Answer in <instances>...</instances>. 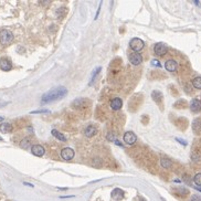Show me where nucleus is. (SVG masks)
I'll list each match as a JSON object with an SVG mask.
<instances>
[{
    "mask_svg": "<svg viewBox=\"0 0 201 201\" xmlns=\"http://www.w3.org/2000/svg\"><path fill=\"white\" fill-rule=\"evenodd\" d=\"M136 141H137V136L133 132H126L124 134V141L127 145H133L135 144Z\"/></svg>",
    "mask_w": 201,
    "mask_h": 201,
    "instance_id": "nucleus-6",
    "label": "nucleus"
},
{
    "mask_svg": "<svg viewBox=\"0 0 201 201\" xmlns=\"http://www.w3.org/2000/svg\"><path fill=\"white\" fill-rule=\"evenodd\" d=\"M129 47H130V49L134 51V52L138 53V52H141V50L144 49L145 44H144V41L141 40V39L133 38L132 40H130V42H129Z\"/></svg>",
    "mask_w": 201,
    "mask_h": 201,
    "instance_id": "nucleus-2",
    "label": "nucleus"
},
{
    "mask_svg": "<svg viewBox=\"0 0 201 201\" xmlns=\"http://www.w3.org/2000/svg\"><path fill=\"white\" fill-rule=\"evenodd\" d=\"M160 164H161V166H163L164 168H170L171 167V160L168 159V158L163 157L160 159Z\"/></svg>",
    "mask_w": 201,
    "mask_h": 201,
    "instance_id": "nucleus-18",
    "label": "nucleus"
},
{
    "mask_svg": "<svg viewBox=\"0 0 201 201\" xmlns=\"http://www.w3.org/2000/svg\"><path fill=\"white\" fill-rule=\"evenodd\" d=\"M192 85L197 90H201V76L195 77L192 80Z\"/></svg>",
    "mask_w": 201,
    "mask_h": 201,
    "instance_id": "nucleus-19",
    "label": "nucleus"
},
{
    "mask_svg": "<svg viewBox=\"0 0 201 201\" xmlns=\"http://www.w3.org/2000/svg\"><path fill=\"white\" fill-rule=\"evenodd\" d=\"M0 141H2V138H0Z\"/></svg>",
    "mask_w": 201,
    "mask_h": 201,
    "instance_id": "nucleus-30",
    "label": "nucleus"
},
{
    "mask_svg": "<svg viewBox=\"0 0 201 201\" xmlns=\"http://www.w3.org/2000/svg\"><path fill=\"white\" fill-rule=\"evenodd\" d=\"M190 110L195 113L200 112L201 110V102L199 99H192L190 103Z\"/></svg>",
    "mask_w": 201,
    "mask_h": 201,
    "instance_id": "nucleus-13",
    "label": "nucleus"
},
{
    "mask_svg": "<svg viewBox=\"0 0 201 201\" xmlns=\"http://www.w3.org/2000/svg\"><path fill=\"white\" fill-rule=\"evenodd\" d=\"M2 119H3V118H2V117H1V116H0V122L2 121Z\"/></svg>",
    "mask_w": 201,
    "mask_h": 201,
    "instance_id": "nucleus-29",
    "label": "nucleus"
},
{
    "mask_svg": "<svg viewBox=\"0 0 201 201\" xmlns=\"http://www.w3.org/2000/svg\"><path fill=\"white\" fill-rule=\"evenodd\" d=\"M154 52L158 56H164L166 53L168 52V48L166 47L164 43H156L154 47Z\"/></svg>",
    "mask_w": 201,
    "mask_h": 201,
    "instance_id": "nucleus-4",
    "label": "nucleus"
},
{
    "mask_svg": "<svg viewBox=\"0 0 201 201\" xmlns=\"http://www.w3.org/2000/svg\"><path fill=\"white\" fill-rule=\"evenodd\" d=\"M32 114H37V113H49V110H33V112H31Z\"/></svg>",
    "mask_w": 201,
    "mask_h": 201,
    "instance_id": "nucleus-26",
    "label": "nucleus"
},
{
    "mask_svg": "<svg viewBox=\"0 0 201 201\" xmlns=\"http://www.w3.org/2000/svg\"><path fill=\"white\" fill-rule=\"evenodd\" d=\"M96 128L94 126H88L85 129V136L86 137H93L95 134H96Z\"/></svg>",
    "mask_w": 201,
    "mask_h": 201,
    "instance_id": "nucleus-15",
    "label": "nucleus"
},
{
    "mask_svg": "<svg viewBox=\"0 0 201 201\" xmlns=\"http://www.w3.org/2000/svg\"><path fill=\"white\" fill-rule=\"evenodd\" d=\"M193 181H195L196 185L201 186V174H197L195 176V178H193Z\"/></svg>",
    "mask_w": 201,
    "mask_h": 201,
    "instance_id": "nucleus-22",
    "label": "nucleus"
},
{
    "mask_svg": "<svg viewBox=\"0 0 201 201\" xmlns=\"http://www.w3.org/2000/svg\"><path fill=\"white\" fill-rule=\"evenodd\" d=\"M0 130L2 133H10L12 130V126L9 123H2L0 125Z\"/></svg>",
    "mask_w": 201,
    "mask_h": 201,
    "instance_id": "nucleus-16",
    "label": "nucleus"
},
{
    "mask_svg": "<svg viewBox=\"0 0 201 201\" xmlns=\"http://www.w3.org/2000/svg\"><path fill=\"white\" fill-rule=\"evenodd\" d=\"M66 93H68V90L64 86L54 87L51 91L48 92V93L43 94V96L41 99V103L42 104H45V103H50V102H53V101H58V99H63L66 95Z\"/></svg>",
    "mask_w": 201,
    "mask_h": 201,
    "instance_id": "nucleus-1",
    "label": "nucleus"
},
{
    "mask_svg": "<svg viewBox=\"0 0 201 201\" xmlns=\"http://www.w3.org/2000/svg\"><path fill=\"white\" fill-rule=\"evenodd\" d=\"M122 106H123V101H122L121 99H118V97L113 99L112 101H110V107L113 108V110H118L122 108Z\"/></svg>",
    "mask_w": 201,
    "mask_h": 201,
    "instance_id": "nucleus-12",
    "label": "nucleus"
},
{
    "mask_svg": "<svg viewBox=\"0 0 201 201\" xmlns=\"http://www.w3.org/2000/svg\"><path fill=\"white\" fill-rule=\"evenodd\" d=\"M129 61L133 65H139L143 62V56L139 53H132L129 54Z\"/></svg>",
    "mask_w": 201,
    "mask_h": 201,
    "instance_id": "nucleus-7",
    "label": "nucleus"
},
{
    "mask_svg": "<svg viewBox=\"0 0 201 201\" xmlns=\"http://www.w3.org/2000/svg\"><path fill=\"white\" fill-rule=\"evenodd\" d=\"M165 68H166V70H167V71L175 72L177 69H178V63H177L175 60H168V61H166Z\"/></svg>",
    "mask_w": 201,
    "mask_h": 201,
    "instance_id": "nucleus-10",
    "label": "nucleus"
},
{
    "mask_svg": "<svg viewBox=\"0 0 201 201\" xmlns=\"http://www.w3.org/2000/svg\"><path fill=\"white\" fill-rule=\"evenodd\" d=\"M74 155H75L74 150L72 148H69V147L61 150V157L63 158L64 160H71L72 158L74 157Z\"/></svg>",
    "mask_w": 201,
    "mask_h": 201,
    "instance_id": "nucleus-5",
    "label": "nucleus"
},
{
    "mask_svg": "<svg viewBox=\"0 0 201 201\" xmlns=\"http://www.w3.org/2000/svg\"><path fill=\"white\" fill-rule=\"evenodd\" d=\"M107 139H108V141H116L115 135H114L113 133H108V134H107Z\"/></svg>",
    "mask_w": 201,
    "mask_h": 201,
    "instance_id": "nucleus-24",
    "label": "nucleus"
},
{
    "mask_svg": "<svg viewBox=\"0 0 201 201\" xmlns=\"http://www.w3.org/2000/svg\"><path fill=\"white\" fill-rule=\"evenodd\" d=\"M51 134H52L54 137H56L59 139V141H66V138H65V136L63 135V134H61L60 132H58V130H55V129H52V132H51Z\"/></svg>",
    "mask_w": 201,
    "mask_h": 201,
    "instance_id": "nucleus-17",
    "label": "nucleus"
},
{
    "mask_svg": "<svg viewBox=\"0 0 201 201\" xmlns=\"http://www.w3.org/2000/svg\"><path fill=\"white\" fill-rule=\"evenodd\" d=\"M12 68V64L8 59H1L0 60V69L2 71H10Z\"/></svg>",
    "mask_w": 201,
    "mask_h": 201,
    "instance_id": "nucleus-11",
    "label": "nucleus"
},
{
    "mask_svg": "<svg viewBox=\"0 0 201 201\" xmlns=\"http://www.w3.org/2000/svg\"><path fill=\"white\" fill-rule=\"evenodd\" d=\"M14 40V34L9 30H2L0 32V42L3 45H9Z\"/></svg>",
    "mask_w": 201,
    "mask_h": 201,
    "instance_id": "nucleus-3",
    "label": "nucleus"
},
{
    "mask_svg": "<svg viewBox=\"0 0 201 201\" xmlns=\"http://www.w3.org/2000/svg\"><path fill=\"white\" fill-rule=\"evenodd\" d=\"M8 103H0V107H2V106H5V105H7Z\"/></svg>",
    "mask_w": 201,
    "mask_h": 201,
    "instance_id": "nucleus-28",
    "label": "nucleus"
},
{
    "mask_svg": "<svg viewBox=\"0 0 201 201\" xmlns=\"http://www.w3.org/2000/svg\"><path fill=\"white\" fill-rule=\"evenodd\" d=\"M152 97H153V99H154L155 102L157 103V104H159V103L163 101V94H161V92H159V91H154V92H153Z\"/></svg>",
    "mask_w": 201,
    "mask_h": 201,
    "instance_id": "nucleus-14",
    "label": "nucleus"
},
{
    "mask_svg": "<svg viewBox=\"0 0 201 201\" xmlns=\"http://www.w3.org/2000/svg\"><path fill=\"white\" fill-rule=\"evenodd\" d=\"M176 141H179L180 144H182L184 146H186V145H187V141H182V139H180V138H176Z\"/></svg>",
    "mask_w": 201,
    "mask_h": 201,
    "instance_id": "nucleus-27",
    "label": "nucleus"
},
{
    "mask_svg": "<svg viewBox=\"0 0 201 201\" xmlns=\"http://www.w3.org/2000/svg\"><path fill=\"white\" fill-rule=\"evenodd\" d=\"M191 201H201V197H200V196H197V195H195V196L191 197Z\"/></svg>",
    "mask_w": 201,
    "mask_h": 201,
    "instance_id": "nucleus-25",
    "label": "nucleus"
},
{
    "mask_svg": "<svg viewBox=\"0 0 201 201\" xmlns=\"http://www.w3.org/2000/svg\"><path fill=\"white\" fill-rule=\"evenodd\" d=\"M192 126H193V130H195V132H199V130H201V118L195 119Z\"/></svg>",
    "mask_w": 201,
    "mask_h": 201,
    "instance_id": "nucleus-20",
    "label": "nucleus"
},
{
    "mask_svg": "<svg viewBox=\"0 0 201 201\" xmlns=\"http://www.w3.org/2000/svg\"><path fill=\"white\" fill-rule=\"evenodd\" d=\"M152 65L153 66H156V68H161V64L158 60H153L152 61Z\"/></svg>",
    "mask_w": 201,
    "mask_h": 201,
    "instance_id": "nucleus-23",
    "label": "nucleus"
},
{
    "mask_svg": "<svg viewBox=\"0 0 201 201\" xmlns=\"http://www.w3.org/2000/svg\"><path fill=\"white\" fill-rule=\"evenodd\" d=\"M101 70H102V68L99 66V68H97V69L93 72V74H92V79H91V81H90V85H92V84H93L94 80H95V77H96L97 74H99V72H101Z\"/></svg>",
    "mask_w": 201,
    "mask_h": 201,
    "instance_id": "nucleus-21",
    "label": "nucleus"
},
{
    "mask_svg": "<svg viewBox=\"0 0 201 201\" xmlns=\"http://www.w3.org/2000/svg\"><path fill=\"white\" fill-rule=\"evenodd\" d=\"M31 152L34 156H38V157H41L43 156L44 153H45V149L43 148V146L41 145H33L32 148H31Z\"/></svg>",
    "mask_w": 201,
    "mask_h": 201,
    "instance_id": "nucleus-8",
    "label": "nucleus"
},
{
    "mask_svg": "<svg viewBox=\"0 0 201 201\" xmlns=\"http://www.w3.org/2000/svg\"><path fill=\"white\" fill-rule=\"evenodd\" d=\"M110 196H112V198H113L114 200H122V199H124L125 193H124V191L122 190V189L116 188V189H114V190L112 191Z\"/></svg>",
    "mask_w": 201,
    "mask_h": 201,
    "instance_id": "nucleus-9",
    "label": "nucleus"
}]
</instances>
